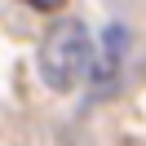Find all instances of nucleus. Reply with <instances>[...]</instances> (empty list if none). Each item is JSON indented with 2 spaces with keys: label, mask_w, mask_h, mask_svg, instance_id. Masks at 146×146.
Returning a JSON list of instances; mask_svg holds the SVG:
<instances>
[{
  "label": "nucleus",
  "mask_w": 146,
  "mask_h": 146,
  "mask_svg": "<svg viewBox=\"0 0 146 146\" xmlns=\"http://www.w3.org/2000/svg\"><path fill=\"white\" fill-rule=\"evenodd\" d=\"M93 53H98V44H93V36H89L84 22H75V18L53 22L44 31V40H40V53H36L40 80L53 93H71L93 71Z\"/></svg>",
  "instance_id": "f257e3e1"
},
{
  "label": "nucleus",
  "mask_w": 146,
  "mask_h": 146,
  "mask_svg": "<svg viewBox=\"0 0 146 146\" xmlns=\"http://www.w3.org/2000/svg\"><path fill=\"white\" fill-rule=\"evenodd\" d=\"M124 40H128V31L124 27H106V36H102V44H98V53H93V89L98 93H106L111 84L119 80V62H124Z\"/></svg>",
  "instance_id": "f03ea898"
},
{
  "label": "nucleus",
  "mask_w": 146,
  "mask_h": 146,
  "mask_svg": "<svg viewBox=\"0 0 146 146\" xmlns=\"http://www.w3.org/2000/svg\"><path fill=\"white\" fill-rule=\"evenodd\" d=\"M22 5H31V9H44V13H49V9H62V0H22Z\"/></svg>",
  "instance_id": "7ed1b4c3"
}]
</instances>
